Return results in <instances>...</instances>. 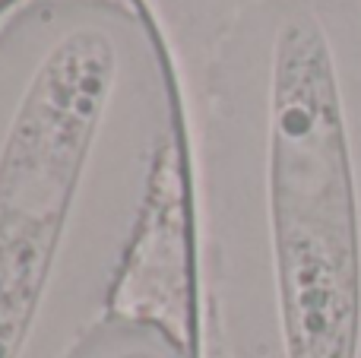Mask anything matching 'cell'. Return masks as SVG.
I'll use <instances>...</instances> for the list:
<instances>
[{"label": "cell", "instance_id": "3957f363", "mask_svg": "<svg viewBox=\"0 0 361 358\" xmlns=\"http://www.w3.org/2000/svg\"><path fill=\"white\" fill-rule=\"evenodd\" d=\"M67 358H190L175 336L156 323L118 321L92 330Z\"/></svg>", "mask_w": 361, "mask_h": 358}, {"label": "cell", "instance_id": "6da1fadb", "mask_svg": "<svg viewBox=\"0 0 361 358\" xmlns=\"http://www.w3.org/2000/svg\"><path fill=\"white\" fill-rule=\"evenodd\" d=\"M267 235L282 358H358L361 216L336 57L320 19L292 10L269 51Z\"/></svg>", "mask_w": 361, "mask_h": 358}, {"label": "cell", "instance_id": "7a4b0ae2", "mask_svg": "<svg viewBox=\"0 0 361 358\" xmlns=\"http://www.w3.org/2000/svg\"><path fill=\"white\" fill-rule=\"evenodd\" d=\"M118 19L42 38L0 121V358H23L121 76Z\"/></svg>", "mask_w": 361, "mask_h": 358}]
</instances>
